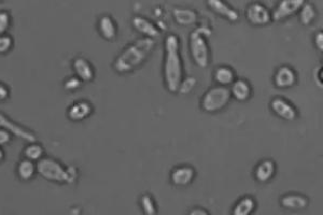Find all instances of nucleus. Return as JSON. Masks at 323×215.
<instances>
[{"mask_svg":"<svg viewBox=\"0 0 323 215\" xmlns=\"http://www.w3.org/2000/svg\"><path fill=\"white\" fill-rule=\"evenodd\" d=\"M154 46L155 41L152 38L143 37L136 40L116 57L113 64L115 71L125 74L136 70L148 60Z\"/></svg>","mask_w":323,"mask_h":215,"instance_id":"f257e3e1","label":"nucleus"},{"mask_svg":"<svg viewBox=\"0 0 323 215\" xmlns=\"http://www.w3.org/2000/svg\"><path fill=\"white\" fill-rule=\"evenodd\" d=\"M179 38L170 34L165 39L164 80L170 93H178L179 85L183 79L182 58L179 52Z\"/></svg>","mask_w":323,"mask_h":215,"instance_id":"f03ea898","label":"nucleus"},{"mask_svg":"<svg viewBox=\"0 0 323 215\" xmlns=\"http://www.w3.org/2000/svg\"><path fill=\"white\" fill-rule=\"evenodd\" d=\"M208 28L200 27L190 35V52L194 63L200 68H206L209 65V46L207 37L210 35Z\"/></svg>","mask_w":323,"mask_h":215,"instance_id":"7ed1b4c3","label":"nucleus"},{"mask_svg":"<svg viewBox=\"0 0 323 215\" xmlns=\"http://www.w3.org/2000/svg\"><path fill=\"white\" fill-rule=\"evenodd\" d=\"M37 170L44 179L57 183H71L77 178L74 168L64 169L60 163L51 158H42L39 160Z\"/></svg>","mask_w":323,"mask_h":215,"instance_id":"20e7f679","label":"nucleus"},{"mask_svg":"<svg viewBox=\"0 0 323 215\" xmlns=\"http://www.w3.org/2000/svg\"><path fill=\"white\" fill-rule=\"evenodd\" d=\"M231 92L227 86H214L204 94L201 105L205 112H219L228 105L231 99Z\"/></svg>","mask_w":323,"mask_h":215,"instance_id":"39448f33","label":"nucleus"},{"mask_svg":"<svg viewBox=\"0 0 323 215\" xmlns=\"http://www.w3.org/2000/svg\"><path fill=\"white\" fill-rule=\"evenodd\" d=\"M248 22L254 26H264L270 23L271 13L269 10L261 3H251L246 10Z\"/></svg>","mask_w":323,"mask_h":215,"instance_id":"423d86ee","label":"nucleus"},{"mask_svg":"<svg viewBox=\"0 0 323 215\" xmlns=\"http://www.w3.org/2000/svg\"><path fill=\"white\" fill-rule=\"evenodd\" d=\"M305 0H280L276 8L271 12V19L275 22H280L294 15L300 11Z\"/></svg>","mask_w":323,"mask_h":215,"instance_id":"0eeeda50","label":"nucleus"},{"mask_svg":"<svg viewBox=\"0 0 323 215\" xmlns=\"http://www.w3.org/2000/svg\"><path fill=\"white\" fill-rule=\"evenodd\" d=\"M270 109L280 119L285 121H294L297 117V110L295 106L291 104L281 97H276L270 101Z\"/></svg>","mask_w":323,"mask_h":215,"instance_id":"6e6552de","label":"nucleus"},{"mask_svg":"<svg viewBox=\"0 0 323 215\" xmlns=\"http://www.w3.org/2000/svg\"><path fill=\"white\" fill-rule=\"evenodd\" d=\"M195 175H196V172L192 166H179L171 171L170 181L175 186H188L195 179Z\"/></svg>","mask_w":323,"mask_h":215,"instance_id":"1a4fd4ad","label":"nucleus"},{"mask_svg":"<svg viewBox=\"0 0 323 215\" xmlns=\"http://www.w3.org/2000/svg\"><path fill=\"white\" fill-rule=\"evenodd\" d=\"M297 81V74L293 68L289 66H281L274 75V83L278 89H290L294 86Z\"/></svg>","mask_w":323,"mask_h":215,"instance_id":"9d476101","label":"nucleus"},{"mask_svg":"<svg viewBox=\"0 0 323 215\" xmlns=\"http://www.w3.org/2000/svg\"><path fill=\"white\" fill-rule=\"evenodd\" d=\"M207 5L214 13L219 14L230 22L234 23L239 19V13L224 0H207Z\"/></svg>","mask_w":323,"mask_h":215,"instance_id":"9b49d317","label":"nucleus"},{"mask_svg":"<svg viewBox=\"0 0 323 215\" xmlns=\"http://www.w3.org/2000/svg\"><path fill=\"white\" fill-rule=\"evenodd\" d=\"M276 164L271 159L262 160L254 170V178L260 183L269 182L276 174Z\"/></svg>","mask_w":323,"mask_h":215,"instance_id":"f8f14e48","label":"nucleus"},{"mask_svg":"<svg viewBox=\"0 0 323 215\" xmlns=\"http://www.w3.org/2000/svg\"><path fill=\"white\" fill-rule=\"evenodd\" d=\"M231 95L237 101H247L252 94V89L250 83L244 79H235L231 84Z\"/></svg>","mask_w":323,"mask_h":215,"instance_id":"ddd939ff","label":"nucleus"},{"mask_svg":"<svg viewBox=\"0 0 323 215\" xmlns=\"http://www.w3.org/2000/svg\"><path fill=\"white\" fill-rule=\"evenodd\" d=\"M133 27L137 32L142 34L144 37L148 38H155L160 36V29L156 27L155 24H153L149 19H146L142 16H135L132 21Z\"/></svg>","mask_w":323,"mask_h":215,"instance_id":"4468645a","label":"nucleus"},{"mask_svg":"<svg viewBox=\"0 0 323 215\" xmlns=\"http://www.w3.org/2000/svg\"><path fill=\"white\" fill-rule=\"evenodd\" d=\"M281 206L292 211H299L304 210L308 206V199L300 194H287L285 196H282L280 199Z\"/></svg>","mask_w":323,"mask_h":215,"instance_id":"2eb2a0df","label":"nucleus"},{"mask_svg":"<svg viewBox=\"0 0 323 215\" xmlns=\"http://www.w3.org/2000/svg\"><path fill=\"white\" fill-rule=\"evenodd\" d=\"M73 69L77 76L79 77L81 81L90 82L94 79L95 72H94L93 67L89 63V61H86L83 57L76 58L73 62Z\"/></svg>","mask_w":323,"mask_h":215,"instance_id":"dca6fc26","label":"nucleus"},{"mask_svg":"<svg viewBox=\"0 0 323 215\" xmlns=\"http://www.w3.org/2000/svg\"><path fill=\"white\" fill-rule=\"evenodd\" d=\"M0 127H2V128H5V130H7V131H11L15 136H17L18 138H22L28 142H35L36 141L35 136L32 132H29L26 129L22 128V127H19L18 125L12 123L3 114H0Z\"/></svg>","mask_w":323,"mask_h":215,"instance_id":"f3484780","label":"nucleus"},{"mask_svg":"<svg viewBox=\"0 0 323 215\" xmlns=\"http://www.w3.org/2000/svg\"><path fill=\"white\" fill-rule=\"evenodd\" d=\"M172 14L175 21L181 26H190L197 21V13L189 8H175Z\"/></svg>","mask_w":323,"mask_h":215,"instance_id":"a211bd4d","label":"nucleus"},{"mask_svg":"<svg viewBox=\"0 0 323 215\" xmlns=\"http://www.w3.org/2000/svg\"><path fill=\"white\" fill-rule=\"evenodd\" d=\"M92 110L93 108L89 102L79 101L70 106L68 115L72 121H82L92 113Z\"/></svg>","mask_w":323,"mask_h":215,"instance_id":"6ab92c4d","label":"nucleus"},{"mask_svg":"<svg viewBox=\"0 0 323 215\" xmlns=\"http://www.w3.org/2000/svg\"><path fill=\"white\" fill-rule=\"evenodd\" d=\"M98 31L106 40H113L116 37L117 28L110 16H103L98 22Z\"/></svg>","mask_w":323,"mask_h":215,"instance_id":"aec40b11","label":"nucleus"},{"mask_svg":"<svg viewBox=\"0 0 323 215\" xmlns=\"http://www.w3.org/2000/svg\"><path fill=\"white\" fill-rule=\"evenodd\" d=\"M213 77H214V81L219 85L227 86V87L230 86L235 81V79H236L235 72L232 68L225 67V66L217 68L213 73Z\"/></svg>","mask_w":323,"mask_h":215,"instance_id":"412c9836","label":"nucleus"},{"mask_svg":"<svg viewBox=\"0 0 323 215\" xmlns=\"http://www.w3.org/2000/svg\"><path fill=\"white\" fill-rule=\"evenodd\" d=\"M257 208V202L251 196H244L237 201L233 209L234 215H249Z\"/></svg>","mask_w":323,"mask_h":215,"instance_id":"4be33fe9","label":"nucleus"},{"mask_svg":"<svg viewBox=\"0 0 323 215\" xmlns=\"http://www.w3.org/2000/svg\"><path fill=\"white\" fill-rule=\"evenodd\" d=\"M35 170H36V167L34 165V162L29 160L27 158L22 160L17 166V174L19 179L23 181L31 180L34 177Z\"/></svg>","mask_w":323,"mask_h":215,"instance_id":"5701e85b","label":"nucleus"},{"mask_svg":"<svg viewBox=\"0 0 323 215\" xmlns=\"http://www.w3.org/2000/svg\"><path fill=\"white\" fill-rule=\"evenodd\" d=\"M317 16V12L315 7L309 3H304V5L302 6L300 9V21L303 25H309L315 21V18Z\"/></svg>","mask_w":323,"mask_h":215,"instance_id":"b1692460","label":"nucleus"},{"mask_svg":"<svg viewBox=\"0 0 323 215\" xmlns=\"http://www.w3.org/2000/svg\"><path fill=\"white\" fill-rule=\"evenodd\" d=\"M140 206L144 214L153 215L158 213V211H156V204L149 194H143L140 197Z\"/></svg>","mask_w":323,"mask_h":215,"instance_id":"393cba45","label":"nucleus"},{"mask_svg":"<svg viewBox=\"0 0 323 215\" xmlns=\"http://www.w3.org/2000/svg\"><path fill=\"white\" fill-rule=\"evenodd\" d=\"M25 157L29 160H38L41 159L43 155V149L39 144H31L24 151Z\"/></svg>","mask_w":323,"mask_h":215,"instance_id":"a878e982","label":"nucleus"},{"mask_svg":"<svg viewBox=\"0 0 323 215\" xmlns=\"http://www.w3.org/2000/svg\"><path fill=\"white\" fill-rule=\"evenodd\" d=\"M197 81L195 77L193 76H189L187 77V79H182L180 85H179V89H178V92L181 93V94H184L187 95L189 94L190 92L193 91V89L195 87V85H196Z\"/></svg>","mask_w":323,"mask_h":215,"instance_id":"bb28decb","label":"nucleus"},{"mask_svg":"<svg viewBox=\"0 0 323 215\" xmlns=\"http://www.w3.org/2000/svg\"><path fill=\"white\" fill-rule=\"evenodd\" d=\"M12 46V39L6 35H0V54L10 51Z\"/></svg>","mask_w":323,"mask_h":215,"instance_id":"cd10ccee","label":"nucleus"},{"mask_svg":"<svg viewBox=\"0 0 323 215\" xmlns=\"http://www.w3.org/2000/svg\"><path fill=\"white\" fill-rule=\"evenodd\" d=\"M10 24V16L7 12H0V35H5Z\"/></svg>","mask_w":323,"mask_h":215,"instance_id":"c85d7f7f","label":"nucleus"},{"mask_svg":"<svg viewBox=\"0 0 323 215\" xmlns=\"http://www.w3.org/2000/svg\"><path fill=\"white\" fill-rule=\"evenodd\" d=\"M65 86L67 90H77L81 86V80L79 79V77H71V79H69L66 82Z\"/></svg>","mask_w":323,"mask_h":215,"instance_id":"c756f323","label":"nucleus"},{"mask_svg":"<svg viewBox=\"0 0 323 215\" xmlns=\"http://www.w3.org/2000/svg\"><path fill=\"white\" fill-rule=\"evenodd\" d=\"M315 44L319 51H323V33L319 32L315 36Z\"/></svg>","mask_w":323,"mask_h":215,"instance_id":"7c9ffc66","label":"nucleus"},{"mask_svg":"<svg viewBox=\"0 0 323 215\" xmlns=\"http://www.w3.org/2000/svg\"><path fill=\"white\" fill-rule=\"evenodd\" d=\"M10 141V133L5 130L0 129V145H4Z\"/></svg>","mask_w":323,"mask_h":215,"instance_id":"2f4dec72","label":"nucleus"},{"mask_svg":"<svg viewBox=\"0 0 323 215\" xmlns=\"http://www.w3.org/2000/svg\"><path fill=\"white\" fill-rule=\"evenodd\" d=\"M9 97V90L4 84H0V102L6 100Z\"/></svg>","mask_w":323,"mask_h":215,"instance_id":"473e14b6","label":"nucleus"},{"mask_svg":"<svg viewBox=\"0 0 323 215\" xmlns=\"http://www.w3.org/2000/svg\"><path fill=\"white\" fill-rule=\"evenodd\" d=\"M191 214H194V215H196V214L206 215V214H208V212L206 210H202V209H194V210L191 211Z\"/></svg>","mask_w":323,"mask_h":215,"instance_id":"72a5a7b5","label":"nucleus"},{"mask_svg":"<svg viewBox=\"0 0 323 215\" xmlns=\"http://www.w3.org/2000/svg\"><path fill=\"white\" fill-rule=\"evenodd\" d=\"M3 158H4V151L2 150V148H0V162L3 160Z\"/></svg>","mask_w":323,"mask_h":215,"instance_id":"f704fd0d","label":"nucleus"}]
</instances>
